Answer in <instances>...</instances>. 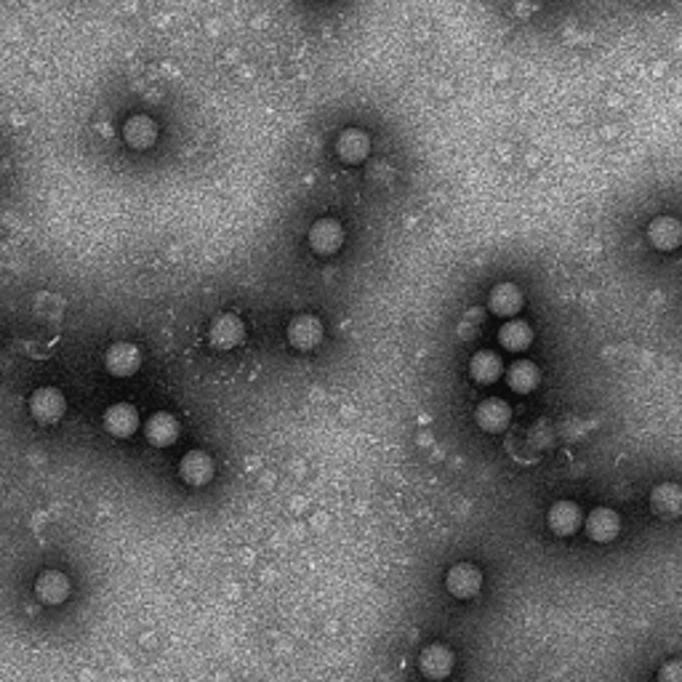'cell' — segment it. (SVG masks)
<instances>
[{
    "mask_svg": "<svg viewBox=\"0 0 682 682\" xmlns=\"http://www.w3.org/2000/svg\"><path fill=\"white\" fill-rule=\"evenodd\" d=\"M288 339H291V344H294L296 349H312V346H318L320 339H323V326H320V320L312 318V315H299V318H294L291 326H288Z\"/></svg>",
    "mask_w": 682,
    "mask_h": 682,
    "instance_id": "cell-9",
    "label": "cell"
},
{
    "mask_svg": "<svg viewBox=\"0 0 682 682\" xmlns=\"http://www.w3.org/2000/svg\"><path fill=\"white\" fill-rule=\"evenodd\" d=\"M105 365H107V371H110L113 376H131V373L139 371L141 354H139L136 344H131V341H117V344H113V346L107 349Z\"/></svg>",
    "mask_w": 682,
    "mask_h": 682,
    "instance_id": "cell-3",
    "label": "cell"
},
{
    "mask_svg": "<svg viewBox=\"0 0 682 682\" xmlns=\"http://www.w3.org/2000/svg\"><path fill=\"white\" fill-rule=\"evenodd\" d=\"M659 682H682L680 661H669L659 669Z\"/></svg>",
    "mask_w": 682,
    "mask_h": 682,
    "instance_id": "cell-23",
    "label": "cell"
},
{
    "mask_svg": "<svg viewBox=\"0 0 682 682\" xmlns=\"http://www.w3.org/2000/svg\"><path fill=\"white\" fill-rule=\"evenodd\" d=\"M446 586L458 600H472L480 592V586H482V575H480V570L474 568L472 563H458V566L448 570Z\"/></svg>",
    "mask_w": 682,
    "mask_h": 682,
    "instance_id": "cell-2",
    "label": "cell"
},
{
    "mask_svg": "<svg viewBox=\"0 0 682 682\" xmlns=\"http://www.w3.org/2000/svg\"><path fill=\"white\" fill-rule=\"evenodd\" d=\"M539 379H541L539 368H536L533 362H528V360H520V362H515V365L507 371V381H509V387H512L515 392H520V395L533 392V389H536V384H539Z\"/></svg>",
    "mask_w": 682,
    "mask_h": 682,
    "instance_id": "cell-19",
    "label": "cell"
},
{
    "mask_svg": "<svg viewBox=\"0 0 682 682\" xmlns=\"http://www.w3.org/2000/svg\"><path fill=\"white\" fill-rule=\"evenodd\" d=\"M651 507L659 517H678L682 509V490L675 482H661L651 493Z\"/></svg>",
    "mask_w": 682,
    "mask_h": 682,
    "instance_id": "cell-13",
    "label": "cell"
},
{
    "mask_svg": "<svg viewBox=\"0 0 682 682\" xmlns=\"http://www.w3.org/2000/svg\"><path fill=\"white\" fill-rule=\"evenodd\" d=\"M523 307V294L512 283H501L490 291V310L501 318H512Z\"/></svg>",
    "mask_w": 682,
    "mask_h": 682,
    "instance_id": "cell-16",
    "label": "cell"
},
{
    "mask_svg": "<svg viewBox=\"0 0 682 682\" xmlns=\"http://www.w3.org/2000/svg\"><path fill=\"white\" fill-rule=\"evenodd\" d=\"M648 234H651L653 245L661 248V251H672V248L680 245V225H678L672 217H659V219H653Z\"/></svg>",
    "mask_w": 682,
    "mask_h": 682,
    "instance_id": "cell-21",
    "label": "cell"
},
{
    "mask_svg": "<svg viewBox=\"0 0 682 682\" xmlns=\"http://www.w3.org/2000/svg\"><path fill=\"white\" fill-rule=\"evenodd\" d=\"M64 408H67V403H64L62 392L54 387L35 389V395L30 397V411L40 424H56L64 416Z\"/></svg>",
    "mask_w": 682,
    "mask_h": 682,
    "instance_id": "cell-1",
    "label": "cell"
},
{
    "mask_svg": "<svg viewBox=\"0 0 682 682\" xmlns=\"http://www.w3.org/2000/svg\"><path fill=\"white\" fill-rule=\"evenodd\" d=\"M501 360H499V354L496 352H490V349H482V352H477L472 360H469V373H472V379L474 381H480V384H493L499 376H501Z\"/></svg>",
    "mask_w": 682,
    "mask_h": 682,
    "instance_id": "cell-17",
    "label": "cell"
},
{
    "mask_svg": "<svg viewBox=\"0 0 682 682\" xmlns=\"http://www.w3.org/2000/svg\"><path fill=\"white\" fill-rule=\"evenodd\" d=\"M125 141L131 144V147H139V149H144V147H149L152 141H155V136H158V128H155V123L149 120V117H144V115H136V117H131L128 123H125Z\"/></svg>",
    "mask_w": 682,
    "mask_h": 682,
    "instance_id": "cell-22",
    "label": "cell"
},
{
    "mask_svg": "<svg viewBox=\"0 0 682 682\" xmlns=\"http://www.w3.org/2000/svg\"><path fill=\"white\" fill-rule=\"evenodd\" d=\"M368 136L357 128H346L337 141V152H339L341 160L346 163H360L365 155H368Z\"/></svg>",
    "mask_w": 682,
    "mask_h": 682,
    "instance_id": "cell-18",
    "label": "cell"
},
{
    "mask_svg": "<svg viewBox=\"0 0 682 682\" xmlns=\"http://www.w3.org/2000/svg\"><path fill=\"white\" fill-rule=\"evenodd\" d=\"M243 337H245V326L234 315H219L211 323V344L217 349H232L243 341Z\"/></svg>",
    "mask_w": 682,
    "mask_h": 682,
    "instance_id": "cell-12",
    "label": "cell"
},
{
    "mask_svg": "<svg viewBox=\"0 0 682 682\" xmlns=\"http://www.w3.org/2000/svg\"><path fill=\"white\" fill-rule=\"evenodd\" d=\"M144 432H147V440H149L152 446L166 448V446L176 443V438H179V422H176L171 413H155V416L147 422Z\"/></svg>",
    "mask_w": 682,
    "mask_h": 682,
    "instance_id": "cell-14",
    "label": "cell"
},
{
    "mask_svg": "<svg viewBox=\"0 0 682 682\" xmlns=\"http://www.w3.org/2000/svg\"><path fill=\"white\" fill-rule=\"evenodd\" d=\"M35 594L46 605H62L70 594V581L59 570H46L35 581Z\"/></svg>",
    "mask_w": 682,
    "mask_h": 682,
    "instance_id": "cell-6",
    "label": "cell"
},
{
    "mask_svg": "<svg viewBox=\"0 0 682 682\" xmlns=\"http://www.w3.org/2000/svg\"><path fill=\"white\" fill-rule=\"evenodd\" d=\"M179 472L187 485H206L214 477V458L203 451H190L182 458Z\"/></svg>",
    "mask_w": 682,
    "mask_h": 682,
    "instance_id": "cell-8",
    "label": "cell"
},
{
    "mask_svg": "<svg viewBox=\"0 0 682 682\" xmlns=\"http://www.w3.org/2000/svg\"><path fill=\"white\" fill-rule=\"evenodd\" d=\"M618 531H621V520H618V515L613 509L600 507V509L589 512V517H586V533H589L592 541H600V544L613 541L618 536Z\"/></svg>",
    "mask_w": 682,
    "mask_h": 682,
    "instance_id": "cell-5",
    "label": "cell"
},
{
    "mask_svg": "<svg viewBox=\"0 0 682 682\" xmlns=\"http://www.w3.org/2000/svg\"><path fill=\"white\" fill-rule=\"evenodd\" d=\"M499 341H501V346L509 349V352H523V349L531 346L533 331H531V326H525L523 320H507V323L501 326V331H499Z\"/></svg>",
    "mask_w": 682,
    "mask_h": 682,
    "instance_id": "cell-20",
    "label": "cell"
},
{
    "mask_svg": "<svg viewBox=\"0 0 682 682\" xmlns=\"http://www.w3.org/2000/svg\"><path fill=\"white\" fill-rule=\"evenodd\" d=\"M105 427L115 438H131L139 430V413L128 403H117L105 413Z\"/></svg>",
    "mask_w": 682,
    "mask_h": 682,
    "instance_id": "cell-11",
    "label": "cell"
},
{
    "mask_svg": "<svg viewBox=\"0 0 682 682\" xmlns=\"http://www.w3.org/2000/svg\"><path fill=\"white\" fill-rule=\"evenodd\" d=\"M581 525V507L573 504V501H558L552 504L550 509V528L558 533V536H570L575 533Z\"/></svg>",
    "mask_w": 682,
    "mask_h": 682,
    "instance_id": "cell-15",
    "label": "cell"
},
{
    "mask_svg": "<svg viewBox=\"0 0 682 682\" xmlns=\"http://www.w3.org/2000/svg\"><path fill=\"white\" fill-rule=\"evenodd\" d=\"M477 424L485 430V432H504L507 424L512 422V411L504 400L499 397H490V400H482L477 405V413H474Z\"/></svg>",
    "mask_w": 682,
    "mask_h": 682,
    "instance_id": "cell-4",
    "label": "cell"
},
{
    "mask_svg": "<svg viewBox=\"0 0 682 682\" xmlns=\"http://www.w3.org/2000/svg\"><path fill=\"white\" fill-rule=\"evenodd\" d=\"M422 672L430 678V680H446L454 669V653L446 648V645H430L422 651Z\"/></svg>",
    "mask_w": 682,
    "mask_h": 682,
    "instance_id": "cell-7",
    "label": "cell"
},
{
    "mask_svg": "<svg viewBox=\"0 0 682 682\" xmlns=\"http://www.w3.org/2000/svg\"><path fill=\"white\" fill-rule=\"evenodd\" d=\"M341 243H344V229H341V225H337L334 219L318 222V225L312 227V232H310V245H312L315 253L331 256V253L339 251Z\"/></svg>",
    "mask_w": 682,
    "mask_h": 682,
    "instance_id": "cell-10",
    "label": "cell"
}]
</instances>
